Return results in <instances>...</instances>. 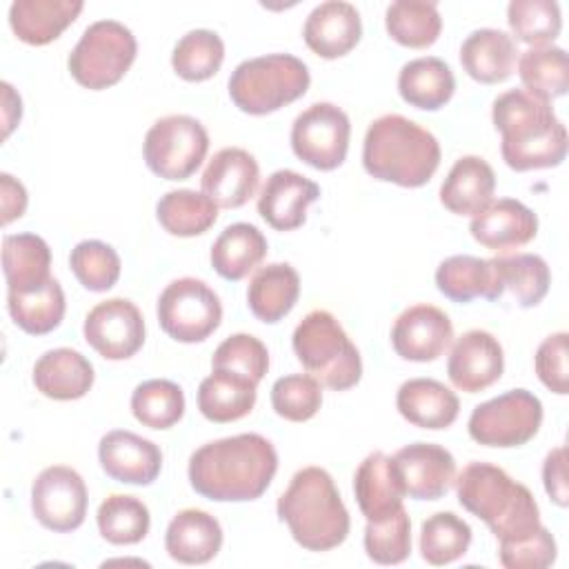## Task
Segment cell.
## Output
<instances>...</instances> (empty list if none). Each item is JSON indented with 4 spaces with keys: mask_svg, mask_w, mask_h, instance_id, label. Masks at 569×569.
Wrapping results in <instances>:
<instances>
[{
    "mask_svg": "<svg viewBox=\"0 0 569 569\" xmlns=\"http://www.w3.org/2000/svg\"><path fill=\"white\" fill-rule=\"evenodd\" d=\"M278 471V453L260 433H238L198 447L189 458V482L196 493L216 502L260 498Z\"/></svg>",
    "mask_w": 569,
    "mask_h": 569,
    "instance_id": "obj_1",
    "label": "cell"
},
{
    "mask_svg": "<svg viewBox=\"0 0 569 569\" xmlns=\"http://www.w3.org/2000/svg\"><path fill=\"white\" fill-rule=\"evenodd\" d=\"M491 120L500 131V153L513 171L558 167L567 156V129L549 100L509 89L493 100Z\"/></svg>",
    "mask_w": 569,
    "mask_h": 569,
    "instance_id": "obj_2",
    "label": "cell"
},
{
    "mask_svg": "<svg viewBox=\"0 0 569 569\" xmlns=\"http://www.w3.org/2000/svg\"><path fill=\"white\" fill-rule=\"evenodd\" d=\"M291 538L307 551H329L349 536V511L322 467H302L289 480L276 505Z\"/></svg>",
    "mask_w": 569,
    "mask_h": 569,
    "instance_id": "obj_3",
    "label": "cell"
},
{
    "mask_svg": "<svg viewBox=\"0 0 569 569\" xmlns=\"http://www.w3.org/2000/svg\"><path fill=\"white\" fill-rule=\"evenodd\" d=\"M438 164L440 144L418 122L400 113H385L369 124L362 142V167L371 178L413 189L427 184Z\"/></svg>",
    "mask_w": 569,
    "mask_h": 569,
    "instance_id": "obj_4",
    "label": "cell"
},
{
    "mask_svg": "<svg viewBox=\"0 0 569 569\" xmlns=\"http://www.w3.org/2000/svg\"><path fill=\"white\" fill-rule=\"evenodd\" d=\"M453 485L458 502L480 518L498 542L525 538L542 525L531 491L491 462H469Z\"/></svg>",
    "mask_w": 569,
    "mask_h": 569,
    "instance_id": "obj_5",
    "label": "cell"
},
{
    "mask_svg": "<svg viewBox=\"0 0 569 569\" xmlns=\"http://www.w3.org/2000/svg\"><path fill=\"white\" fill-rule=\"evenodd\" d=\"M291 345L300 365L333 391L360 382L362 360L338 318L325 309L309 311L293 329Z\"/></svg>",
    "mask_w": 569,
    "mask_h": 569,
    "instance_id": "obj_6",
    "label": "cell"
},
{
    "mask_svg": "<svg viewBox=\"0 0 569 569\" xmlns=\"http://www.w3.org/2000/svg\"><path fill=\"white\" fill-rule=\"evenodd\" d=\"M307 64L291 53H267L240 62L229 78L233 104L249 116H267L296 102L309 89Z\"/></svg>",
    "mask_w": 569,
    "mask_h": 569,
    "instance_id": "obj_7",
    "label": "cell"
},
{
    "mask_svg": "<svg viewBox=\"0 0 569 569\" xmlns=\"http://www.w3.org/2000/svg\"><path fill=\"white\" fill-rule=\"evenodd\" d=\"M136 53L138 42L129 27L118 20H98L82 31L67 64L80 87L100 91L124 78Z\"/></svg>",
    "mask_w": 569,
    "mask_h": 569,
    "instance_id": "obj_8",
    "label": "cell"
},
{
    "mask_svg": "<svg viewBox=\"0 0 569 569\" xmlns=\"http://www.w3.org/2000/svg\"><path fill=\"white\" fill-rule=\"evenodd\" d=\"M209 151V133L200 120L187 113H171L156 120L142 144L147 167L164 180H187L202 164Z\"/></svg>",
    "mask_w": 569,
    "mask_h": 569,
    "instance_id": "obj_9",
    "label": "cell"
},
{
    "mask_svg": "<svg viewBox=\"0 0 569 569\" xmlns=\"http://www.w3.org/2000/svg\"><path fill=\"white\" fill-rule=\"evenodd\" d=\"M156 313L169 338L193 345L207 340L220 327L222 305L204 280L184 276L162 289Z\"/></svg>",
    "mask_w": 569,
    "mask_h": 569,
    "instance_id": "obj_10",
    "label": "cell"
},
{
    "mask_svg": "<svg viewBox=\"0 0 569 569\" xmlns=\"http://www.w3.org/2000/svg\"><path fill=\"white\" fill-rule=\"evenodd\" d=\"M542 425V402L527 389H511L480 402L469 416V436L485 447H522Z\"/></svg>",
    "mask_w": 569,
    "mask_h": 569,
    "instance_id": "obj_11",
    "label": "cell"
},
{
    "mask_svg": "<svg viewBox=\"0 0 569 569\" xmlns=\"http://www.w3.org/2000/svg\"><path fill=\"white\" fill-rule=\"evenodd\" d=\"M351 122L333 102H313L291 124V149L318 171L338 169L349 151Z\"/></svg>",
    "mask_w": 569,
    "mask_h": 569,
    "instance_id": "obj_12",
    "label": "cell"
},
{
    "mask_svg": "<svg viewBox=\"0 0 569 569\" xmlns=\"http://www.w3.org/2000/svg\"><path fill=\"white\" fill-rule=\"evenodd\" d=\"M87 487L82 476L67 465L42 469L31 485V511L36 520L56 531H76L87 516Z\"/></svg>",
    "mask_w": 569,
    "mask_h": 569,
    "instance_id": "obj_13",
    "label": "cell"
},
{
    "mask_svg": "<svg viewBox=\"0 0 569 569\" xmlns=\"http://www.w3.org/2000/svg\"><path fill=\"white\" fill-rule=\"evenodd\" d=\"M84 340L107 360H127L144 345V320L127 298L98 302L84 318Z\"/></svg>",
    "mask_w": 569,
    "mask_h": 569,
    "instance_id": "obj_14",
    "label": "cell"
},
{
    "mask_svg": "<svg viewBox=\"0 0 569 569\" xmlns=\"http://www.w3.org/2000/svg\"><path fill=\"white\" fill-rule=\"evenodd\" d=\"M453 342L449 316L433 305L407 307L391 327L393 351L409 362H433Z\"/></svg>",
    "mask_w": 569,
    "mask_h": 569,
    "instance_id": "obj_15",
    "label": "cell"
},
{
    "mask_svg": "<svg viewBox=\"0 0 569 569\" xmlns=\"http://www.w3.org/2000/svg\"><path fill=\"white\" fill-rule=\"evenodd\" d=\"M505 353L498 338L485 329L465 331L451 347L447 376L465 393H478L500 380Z\"/></svg>",
    "mask_w": 569,
    "mask_h": 569,
    "instance_id": "obj_16",
    "label": "cell"
},
{
    "mask_svg": "<svg viewBox=\"0 0 569 569\" xmlns=\"http://www.w3.org/2000/svg\"><path fill=\"white\" fill-rule=\"evenodd\" d=\"M98 460L111 480L136 487L151 485L162 469L160 447L127 429H113L100 438Z\"/></svg>",
    "mask_w": 569,
    "mask_h": 569,
    "instance_id": "obj_17",
    "label": "cell"
},
{
    "mask_svg": "<svg viewBox=\"0 0 569 569\" xmlns=\"http://www.w3.org/2000/svg\"><path fill=\"white\" fill-rule=\"evenodd\" d=\"M405 496L413 500H438L456 480V460L451 451L433 442H413L393 456Z\"/></svg>",
    "mask_w": 569,
    "mask_h": 569,
    "instance_id": "obj_18",
    "label": "cell"
},
{
    "mask_svg": "<svg viewBox=\"0 0 569 569\" xmlns=\"http://www.w3.org/2000/svg\"><path fill=\"white\" fill-rule=\"evenodd\" d=\"M469 231L485 249L507 253L536 238L538 216L516 198H500L471 218Z\"/></svg>",
    "mask_w": 569,
    "mask_h": 569,
    "instance_id": "obj_19",
    "label": "cell"
},
{
    "mask_svg": "<svg viewBox=\"0 0 569 569\" xmlns=\"http://www.w3.org/2000/svg\"><path fill=\"white\" fill-rule=\"evenodd\" d=\"M260 167L256 158L240 147H224L213 153L209 160L200 184L202 193L216 207L238 209L242 207L258 189Z\"/></svg>",
    "mask_w": 569,
    "mask_h": 569,
    "instance_id": "obj_20",
    "label": "cell"
},
{
    "mask_svg": "<svg viewBox=\"0 0 569 569\" xmlns=\"http://www.w3.org/2000/svg\"><path fill=\"white\" fill-rule=\"evenodd\" d=\"M320 198V187L291 169L273 171L258 196V213L276 231L302 227L307 207Z\"/></svg>",
    "mask_w": 569,
    "mask_h": 569,
    "instance_id": "obj_21",
    "label": "cell"
},
{
    "mask_svg": "<svg viewBox=\"0 0 569 569\" xmlns=\"http://www.w3.org/2000/svg\"><path fill=\"white\" fill-rule=\"evenodd\" d=\"M362 36V20L351 2L327 0L311 9L305 20L302 38L307 47L325 58L336 60L347 56Z\"/></svg>",
    "mask_w": 569,
    "mask_h": 569,
    "instance_id": "obj_22",
    "label": "cell"
},
{
    "mask_svg": "<svg viewBox=\"0 0 569 569\" xmlns=\"http://www.w3.org/2000/svg\"><path fill=\"white\" fill-rule=\"evenodd\" d=\"M353 493L367 522H380L402 509L405 487L393 458L382 451L369 453L356 469Z\"/></svg>",
    "mask_w": 569,
    "mask_h": 569,
    "instance_id": "obj_23",
    "label": "cell"
},
{
    "mask_svg": "<svg viewBox=\"0 0 569 569\" xmlns=\"http://www.w3.org/2000/svg\"><path fill=\"white\" fill-rule=\"evenodd\" d=\"M396 407L413 427L440 431L456 422L460 400L449 387L433 378H411L400 385Z\"/></svg>",
    "mask_w": 569,
    "mask_h": 569,
    "instance_id": "obj_24",
    "label": "cell"
},
{
    "mask_svg": "<svg viewBox=\"0 0 569 569\" xmlns=\"http://www.w3.org/2000/svg\"><path fill=\"white\" fill-rule=\"evenodd\" d=\"M220 547L222 527L202 509L178 511L164 531L167 553L182 565H204L218 556Z\"/></svg>",
    "mask_w": 569,
    "mask_h": 569,
    "instance_id": "obj_25",
    "label": "cell"
},
{
    "mask_svg": "<svg viewBox=\"0 0 569 569\" xmlns=\"http://www.w3.org/2000/svg\"><path fill=\"white\" fill-rule=\"evenodd\" d=\"M496 191V173L480 156H462L453 162L440 184V202L456 216H476L491 200Z\"/></svg>",
    "mask_w": 569,
    "mask_h": 569,
    "instance_id": "obj_26",
    "label": "cell"
},
{
    "mask_svg": "<svg viewBox=\"0 0 569 569\" xmlns=\"http://www.w3.org/2000/svg\"><path fill=\"white\" fill-rule=\"evenodd\" d=\"M93 378V365L69 347L44 351L33 365V385L51 400H78L87 396Z\"/></svg>",
    "mask_w": 569,
    "mask_h": 569,
    "instance_id": "obj_27",
    "label": "cell"
},
{
    "mask_svg": "<svg viewBox=\"0 0 569 569\" xmlns=\"http://www.w3.org/2000/svg\"><path fill=\"white\" fill-rule=\"evenodd\" d=\"M82 7V0H16L9 7V24L18 40L42 47L60 38Z\"/></svg>",
    "mask_w": 569,
    "mask_h": 569,
    "instance_id": "obj_28",
    "label": "cell"
},
{
    "mask_svg": "<svg viewBox=\"0 0 569 569\" xmlns=\"http://www.w3.org/2000/svg\"><path fill=\"white\" fill-rule=\"evenodd\" d=\"M518 58L516 42L509 33L491 27L471 31L460 47V64L469 78L482 84L505 82L513 73Z\"/></svg>",
    "mask_w": 569,
    "mask_h": 569,
    "instance_id": "obj_29",
    "label": "cell"
},
{
    "mask_svg": "<svg viewBox=\"0 0 569 569\" xmlns=\"http://www.w3.org/2000/svg\"><path fill=\"white\" fill-rule=\"evenodd\" d=\"M436 287L453 302H471L473 298L498 300L505 291L493 262L467 253L449 256L438 264Z\"/></svg>",
    "mask_w": 569,
    "mask_h": 569,
    "instance_id": "obj_30",
    "label": "cell"
},
{
    "mask_svg": "<svg viewBox=\"0 0 569 569\" xmlns=\"http://www.w3.org/2000/svg\"><path fill=\"white\" fill-rule=\"evenodd\" d=\"M300 276L287 262H271L260 267L249 280L247 305L262 322L282 320L298 302Z\"/></svg>",
    "mask_w": 569,
    "mask_h": 569,
    "instance_id": "obj_31",
    "label": "cell"
},
{
    "mask_svg": "<svg viewBox=\"0 0 569 569\" xmlns=\"http://www.w3.org/2000/svg\"><path fill=\"white\" fill-rule=\"evenodd\" d=\"M453 91L456 78L451 67L436 56L409 60L398 73V93L416 109L436 111L451 100Z\"/></svg>",
    "mask_w": 569,
    "mask_h": 569,
    "instance_id": "obj_32",
    "label": "cell"
},
{
    "mask_svg": "<svg viewBox=\"0 0 569 569\" xmlns=\"http://www.w3.org/2000/svg\"><path fill=\"white\" fill-rule=\"evenodd\" d=\"M256 389L258 385L244 376L213 369L198 387V409L207 420L218 425L240 420L253 409Z\"/></svg>",
    "mask_w": 569,
    "mask_h": 569,
    "instance_id": "obj_33",
    "label": "cell"
},
{
    "mask_svg": "<svg viewBox=\"0 0 569 569\" xmlns=\"http://www.w3.org/2000/svg\"><path fill=\"white\" fill-rule=\"evenodd\" d=\"M267 256V238L249 222H233L211 244V267L224 280H242Z\"/></svg>",
    "mask_w": 569,
    "mask_h": 569,
    "instance_id": "obj_34",
    "label": "cell"
},
{
    "mask_svg": "<svg viewBox=\"0 0 569 569\" xmlns=\"http://www.w3.org/2000/svg\"><path fill=\"white\" fill-rule=\"evenodd\" d=\"M51 249L36 233H16L2 238V271L7 291H27L44 284L51 273Z\"/></svg>",
    "mask_w": 569,
    "mask_h": 569,
    "instance_id": "obj_35",
    "label": "cell"
},
{
    "mask_svg": "<svg viewBox=\"0 0 569 569\" xmlns=\"http://www.w3.org/2000/svg\"><path fill=\"white\" fill-rule=\"evenodd\" d=\"M7 309L11 320L31 336H44L60 327L64 318V291L51 276L44 284L27 291H7Z\"/></svg>",
    "mask_w": 569,
    "mask_h": 569,
    "instance_id": "obj_36",
    "label": "cell"
},
{
    "mask_svg": "<svg viewBox=\"0 0 569 569\" xmlns=\"http://www.w3.org/2000/svg\"><path fill=\"white\" fill-rule=\"evenodd\" d=\"M156 218L167 233L193 238L213 227L218 220V207L200 191L173 189L158 200Z\"/></svg>",
    "mask_w": 569,
    "mask_h": 569,
    "instance_id": "obj_37",
    "label": "cell"
},
{
    "mask_svg": "<svg viewBox=\"0 0 569 569\" xmlns=\"http://www.w3.org/2000/svg\"><path fill=\"white\" fill-rule=\"evenodd\" d=\"M385 27L391 40L409 49L431 47L442 29V18L436 2L396 0L387 7Z\"/></svg>",
    "mask_w": 569,
    "mask_h": 569,
    "instance_id": "obj_38",
    "label": "cell"
},
{
    "mask_svg": "<svg viewBox=\"0 0 569 569\" xmlns=\"http://www.w3.org/2000/svg\"><path fill=\"white\" fill-rule=\"evenodd\" d=\"M491 262L502 289H509L520 307L529 309L542 302L551 284V271L545 258L536 253H500Z\"/></svg>",
    "mask_w": 569,
    "mask_h": 569,
    "instance_id": "obj_39",
    "label": "cell"
},
{
    "mask_svg": "<svg viewBox=\"0 0 569 569\" xmlns=\"http://www.w3.org/2000/svg\"><path fill=\"white\" fill-rule=\"evenodd\" d=\"M518 76L527 91L549 102L565 96L569 89V67L565 49L553 44L529 47L518 58Z\"/></svg>",
    "mask_w": 569,
    "mask_h": 569,
    "instance_id": "obj_40",
    "label": "cell"
},
{
    "mask_svg": "<svg viewBox=\"0 0 569 569\" xmlns=\"http://www.w3.org/2000/svg\"><path fill=\"white\" fill-rule=\"evenodd\" d=\"M100 536L111 545H136L149 533L151 516L142 500L127 493L107 496L96 513Z\"/></svg>",
    "mask_w": 569,
    "mask_h": 569,
    "instance_id": "obj_41",
    "label": "cell"
},
{
    "mask_svg": "<svg viewBox=\"0 0 569 569\" xmlns=\"http://www.w3.org/2000/svg\"><path fill=\"white\" fill-rule=\"evenodd\" d=\"M469 545L471 527L453 511H438L420 525V556L433 567L456 562Z\"/></svg>",
    "mask_w": 569,
    "mask_h": 569,
    "instance_id": "obj_42",
    "label": "cell"
},
{
    "mask_svg": "<svg viewBox=\"0 0 569 569\" xmlns=\"http://www.w3.org/2000/svg\"><path fill=\"white\" fill-rule=\"evenodd\" d=\"M224 60V42L211 29L187 31L173 47L171 67L187 82H202L218 73Z\"/></svg>",
    "mask_w": 569,
    "mask_h": 569,
    "instance_id": "obj_43",
    "label": "cell"
},
{
    "mask_svg": "<svg viewBox=\"0 0 569 569\" xmlns=\"http://www.w3.org/2000/svg\"><path fill=\"white\" fill-rule=\"evenodd\" d=\"M131 413L149 429H169L184 416V393L171 380H144L131 393Z\"/></svg>",
    "mask_w": 569,
    "mask_h": 569,
    "instance_id": "obj_44",
    "label": "cell"
},
{
    "mask_svg": "<svg viewBox=\"0 0 569 569\" xmlns=\"http://www.w3.org/2000/svg\"><path fill=\"white\" fill-rule=\"evenodd\" d=\"M507 22L513 36L531 47L551 44L562 29L560 7L553 0H511Z\"/></svg>",
    "mask_w": 569,
    "mask_h": 569,
    "instance_id": "obj_45",
    "label": "cell"
},
{
    "mask_svg": "<svg viewBox=\"0 0 569 569\" xmlns=\"http://www.w3.org/2000/svg\"><path fill=\"white\" fill-rule=\"evenodd\" d=\"M69 267L78 282L89 291H107L120 278V256L102 240H82L69 253Z\"/></svg>",
    "mask_w": 569,
    "mask_h": 569,
    "instance_id": "obj_46",
    "label": "cell"
},
{
    "mask_svg": "<svg viewBox=\"0 0 569 569\" xmlns=\"http://www.w3.org/2000/svg\"><path fill=\"white\" fill-rule=\"evenodd\" d=\"M322 405V385L311 373L282 376L271 387L273 411L289 422L311 420Z\"/></svg>",
    "mask_w": 569,
    "mask_h": 569,
    "instance_id": "obj_47",
    "label": "cell"
},
{
    "mask_svg": "<svg viewBox=\"0 0 569 569\" xmlns=\"http://www.w3.org/2000/svg\"><path fill=\"white\" fill-rule=\"evenodd\" d=\"M365 551L378 565H400L409 558L411 520L405 507L380 522H367Z\"/></svg>",
    "mask_w": 569,
    "mask_h": 569,
    "instance_id": "obj_48",
    "label": "cell"
},
{
    "mask_svg": "<svg viewBox=\"0 0 569 569\" xmlns=\"http://www.w3.org/2000/svg\"><path fill=\"white\" fill-rule=\"evenodd\" d=\"M211 367L233 371L258 385L269 369V351L256 336L233 333L218 345L211 358Z\"/></svg>",
    "mask_w": 569,
    "mask_h": 569,
    "instance_id": "obj_49",
    "label": "cell"
},
{
    "mask_svg": "<svg viewBox=\"0 0 569 569\" xmlns=\"http://www.w3.org/2000/svg\"><path fill=\"white\" fill-rule=\"evenodd\" d=\"M498 558L507 569H545L556 560V540L551 531L540 525L525 538L500 542Z\"/></svg>",
    "mask_w": 569,
    "mask_h": 569,
    "instance_id": "obj_50",
    "label": "cell"
},
{
    "mask_svg": "<svg viewBox=\"0 0 569 569\" xmlns=\"http://www.w3.org/2000/svg\"><path fill=\"white\" fill-rule=\"evenodd\" d=\"M567 349H569V336L567 331H558L547 336L538 349H536V373L540 382L558 393L565 396L569 393V376H567Z\"/></svg>",
    "mask_w": 569,
    "mask_h": 569,
    "instance_id": "obj_51",
    "label": "cell"
},
{
    "mask_svg": "<svg viewBox=\"0 0 569 569\" xmlns=\"http://www.w3.org/2000/svg\"><path fill=\"white\" fill-rule=\"evenodd\" d=\"M542 482L545 491L558 507L569 505V489H567V449L556 447L547 453L542 465Z\"/></svg>",
    "mask_w": 569,
    "mask_h": 569,
    "instance_id": "obj_52",
    "label": "cell"
},
{
    "mask_svg": "<svg viewBox=\"0 0 569 569\" xmlns=\"http://www.w3.org/2000/svg\"><path fill=\"white\" fill-rule=\"evenodd\" d=\"M0 204H2V224L7 227L16 218L24 216L27 209V189L20 180L9 173L0 176Z\"/></svg>",
    "mask_w": 569,
    "mask_h": 569,
    "instance_id": "obj_53",
    "label": "cell"
},
{
    "mask_svg": "<svg viewBox=\"0 0 569 569\" xmlns=\"http://www.w3.org/2000/svg\"><path fill=\"white\" fill-rule=\"evenodd\" d=\"M2 100H4L2 104H4V138H7L11 133V129L20 122L22 102L9 82H2Z\"/></svg>",
    "mask_w": 569,
    "mask_h": 569,
    "instance_id": "obj_54",
    "label": "cell"
}]
</instances>
